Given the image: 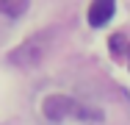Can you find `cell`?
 I'll return each mask as SVG.
<instances>
[{
    "label": "cell",
    "mask_w": 130,
    "mask_h": 125,
    "mask_svg": "<svg viewBox=\"0 0 130 125\" xmlns=\"http://www.w3.org/2000/svg\"><path fill=\"white\" fill-rule=\"evenodd\" d=\"M42 111H44V117H50V120H67V117H72V114H78L83 120H100V111L83 108V106H78L75 100L67 97V95H50V97L42 103Z\"/></svg>",
    "instance_id": "cell-1"
},
{
    "label": "cell",
    "mask_w": 130,
    "mask_h": 125,
    "mask_svg": "<svg viewBox=\"0 0 130 125\" xmlns=\"http://www.w3.org/2000/svg\"><path fill=\"white\" fill-rule=\"evenodd\" d=\"M113 11H116V3L113 0H97V3H91L89 6V25L91 28H103L113 17Z\"/></svg>",
    "instance_id": "cell-2"
},
{
    "label": "cell",
    "mask_w": 130,
    "mask_h": 125,
    "mask_svg": "<svg viewBox=\"0 0 130 125\" xmlns=\"http://www.w3.org/2000/svg\"><path fill=\"white\" fill-rule=\"evenodd\" d=\"M25 8H28V3H6V0H0V11H3V14H14V17H17V14H22Z\"/></svg>",
    "instance_id": "cell-3"
},
{
    "label": "cell",
    "mask_w": 130,
    "mask_h": 125,
    "mask_svg": "<svg viewBox=\"0 0 130 125\" xmlns=\"http://www.w3.org/2000/svg\"><path fill=\"white\" fill-rule=\"evenodd\" d=\"M125 53H127V58H130V45H127V50H125Z\"/></svg>",
    "instance_id": "cell-4"
}]
</instances>
